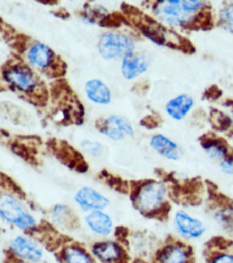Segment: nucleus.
I'll return each mask as SVG.
<instances>
[{"label":"nucleus","instance_id":"obj_35","mask_svg":"<svg viewBox=\"0 0 233 263\" xmlns=\"http://www.w3.org/2000/svg\"><path fill=\"white\" fill-rule=\"evenodd\" d=\"M52 13L54 14L56 17H60V18L61 19L66 20L70 17L69 12L64 8L59 9L58 10L53 12Z\"/></svg>","mask_w":233,"mask_h":263},{"label":"nucleus","instance_id":"obj_12","mask_svg":"<svg viewBox=\"0 0 233 263\" xmlns=\"http://www.w3.org/2000/svg\"><path fill=\"white\" fill-rule=\"evenodd\" d=\"M28 213L23 205L10 195H5L0 200V218L3 221L15 226Z\"/></svg>","mask_w":233,"mask_h":263},{"label":"nucleus","instance_id":"obj_1","mask_svg":"<svg viewBox=\"0 0 233 263\" xmlns=\"http://www.w3.org/2000/svg\"><path fill=\"white\" fill-rule=\"evenodd\" d=\"M3 76L13 89L25 96L33 91L41 82L29 66L16 58L8 60L3 66Z\"/></svg>","mask_w":233,"mask_h":263},{"label":"nucleus","instance_id":"obj_31","mask_svg":"<svg viewBox=\"0 0 233 263\" xmlns=\"http://www.w3.org/2000/svg\"><path fill=\"white\" fill-rule=\"evenodd\" d=\"M82 145L85 151L92 156H99L102 154V146L99 143L85 141Z\"/></svg>","mask_w":233,"mask_h":263},{"label":"nucleus","instance_id":"obj_9","mask_svg":"<svg viewBox=\"0 0 233 263\" xmlns=\"http://www.w3.org/2000/svg\"><path fill=\"white\" fill-rule=\"evenodd\" d=\"M175 225L180 234L187 239H198L206 232V226L202 221L184 211L176 213Z\"/></svg>","mask_w":233,"mask_h":263},{"label":"nucleus","instance_id":"obj_10","mask_svg":"<svg viewBox=\"0 0 233 263\" xmlns=\"http://www.w3.org/2000/svg\"><path fill=\"white\" fill-rule=\"evenodd\" d=\"M76 202L83 211H100L107 208L110 201L93 188L84 186L77 192Z\"/></svg>","mask_w":233,"mask_h":263},{"label":"nucleus","instance_id":"obj_34","mask_svg":"<svg viewBox=\"0 0 233 263\" xmlns=\"http://www.w3.org/2000/svg\"><path fill=\"white\" fill-rule=\"evenodd\" d=\"M225 21L228 23L229 27L233 28V5L226 9L225 14Z\"/></svg>","mask_w":233,"mask_h":263},{"label":"nucleus","instance_id":"obj_19","mask_svg":"<svg viewBox=\"0 0 233 263\" xmlns=\"http://www.w3.org/2000/svg\"><path fill=\"white\" fill-rule=\"evenodd\" d=\"M150 145L154 150L167 159L173 161L179 159L177 145L163 135H157L153 137Z\"/></svg>","mask_w":233,"mask_h":263},{"label":"nucleus","instance_id":"obj_17","mask_svg":"<svg viewBox=\"0 0 233 263\" xmlns=\"http://www.w3.org/2000/svg\"><path fill=\"white\" fill-rule=\"evenodd\" d=\"M56 56L51 48L44 44H37L30 50L28 59L33 65L45 70L51 65Z\"/></svg>","mask_w":233,"mask_h":263},{"label":"nucleus","instance_id":"obj_24","mask_svg":"<svg viewBox=\"0 0 233 263\" xmlns=\"http://www.w3.org/2000/svg\"><path fill=\"white\" fill-rule=\"evenodd\" d=\"M24 97L28 102L31 103L34 106L44 107L47 104L49 100V91L45 84L41 81L33 91Z\"/></svg>","mask_w":233,"mask_h":263},{"label":"nucleus","instance_id":"obj_23","mask_svg":"<svg viewBox=\"0 0 233 263\" xmlns=\"http://www.w3.org/2000/svg\"><path fill=\"white\" fill-rule=\"evenodd\" d=\"M62 259L64 263H93L85 250L76 246L65 248L62 251Z\"/></svg>","mask_w":233,"mask_h":263},{"label":"nucleus","instance_id":"obj_30","mask_svg":"<svg viewBox=\"0 0 233 263\" xmlns=\"http://www.w3.org/2000/svg\"><path fill=\"white\" fill-rule=\"evenodd\" d=\"M161 120L160 117L156 115H148V116L144 117L140 122L141 125L144 126L147 129H154L158 127L161 124Z\"/></svg>","mask_w":233,"mask_h":263},{"label":"nucleus","instance_id":"obj_20","mask_svg":"<svg viewBox=\"0 0 233 263\" xmlns=\"http://www.w3.org/2000/svg\"><path fill=\"white\" fill-rule=\"evenodd\" d=\"M89 99L98 104H106L111 101V93L106 85L99 80H91L85 85Z\"/></svg>","mask_w":233,"mask_h":263},{"label":"nucleus","instance_id":"obj_3","mask_svg":"<svg viewBox=\"0 0 233 263\" xmlns=\"http://www.w3.org/2000/svg\"><path fill=\"white\" fill-rule=\"evenodd\" d=\"M165 189L161 183L152 182L141 186L134 198L137 208L142 212H151L164 202Z\"/></svg>","mask_w":233,"mask_h":263},{"label":"nucleus","instance_id":"obj_18","mask_svg":"<svg viewBox=\"0 0 233 263\" xmlns=\"http://www.w3.org/2000/svg\"><path fill=\"white\" fill-rule=\"evenodd\" d=\"M222 243L218 244L217 241H214L209 244L206 262L233 263V252L229 250L232 244H225V240H222Z\"/></svg>","mask_w":233,"mask_h":263},{"label":"nucleus","instance_id":"obj_28","mask_svg":"<svg viewBox=\"0 0 233 263\" xmlns=\"http://www.w3.org/2000/svg\"><path fill=\"white\" fill-rule=\"evenodd\" d=\"M211 120L215 129L220 131L226 130L230 127L231 124H232V120L229 117L217 110L211 111Z\"/></svg>","mask_w":233,"mask_h":263},{"label":"nucleus","instance_id":"obj_27","mask_svg":"<svg viewBox=\"0 0 233 263\" xmlns=\"http://www.w3.org/2000/svg\"><path fill=\"white\" fill-rule=\"evenodd\" d=\"M30 39L31 38L28 35L17 32L7 43L12 49L17 51V53L23 54L27 49Z\"/></svg>","mask_w":233,"mask_h":263},{"label":"nucleus","instance_id":"obj_7","mask_svg":"<svg viewBox=\"0 0 233 263\" xmlns=\"http://www.w3.org/2000/svg\"><path fill=\"white\" fill-rule=\"evenodd\" d=\"M97 127L101 133L113 140H122L126 136L134 135L130 123L125 119L117 116H111L98 121Z\"/></svg>","mask_w":233,"mask_h":263},{"label":"nucleus","instance_id":"obj_26","mask_svg":"<svg viewBox=\"0 0 233 263\" xmlns=\"http://www.w3.org/2000/svg\"><path fill=\"white\" fill-rule=\"evenodd\" d=\"M122 24L130 25L125 16L119 12L108 14L99 23V26L103 28H119Z\"/></svg>","mask_w":233,"mask_h":263},{"label":"nucleus","instance_id":"obj_11","mask_svg":"<svg viewBox=\"0 0 233 263\" xmlns=\"http://www.w3.org/2000/svg\"><path fill=\"white\" fill-rule=\"evenodd\" d=\"M201 145L211 159L224 161L233 159V151L225 140L215 136H203Z\"/></svg>","mask_w":233,"mask_h":263},{"label":"nucleus","instance_id":"obj_36","mask_svg":"<svg viewBox=\"0 0 233 263\" xmlns=\"http://www.w3.org/2000/svg\"><path fill=\"white\" fill-rule=\"evenodd\" d=\"M17 263H37V262H27V261H23V260H21V261H19V262H17Z\"/></svg>","mask_w":233,"mask_h":263},{"label":"nucleus","instance_id":"obj_6","mask_svg":"<svg viewBox=\"0 0 233 263\" xmlns=\"http://www.w3.org/2000/svg\"><path fill=\"white\" fill-rule=\"evenodd\" d=\"M10 251L23 261L38 262L42 259L43 251L33 240L19 236L12 239L10 245Z\"/></svg>","mask_w":233,"mask_h":263},{"label":"nucleus","instance_id":"obj_37","mask_svg":"<svg viewBox=\"0 0 233 263\" xmlns=\"http://www.w3.org/2000/svg\"><path fill=\"white\" fill-rule=\"evenodd\" d=\"M2 89H3V88H2V87H1V86H0V91H1V90H2Z\"/></svg>","mask_w":233,"mask_h":263},{"label":"nucleus","instance_id":"obj_2","mask_svg":"<svg viewBox=\"0 0 233 263\" xmlns=\"http://www.w3.org/2000/svg\"><path fill=\"white\" fill-rule=\"evenodd\" d=\"M134 49V44L127 37L117 33L103 34L99 43L100 54L105 59L124 58Z\"/></svg>","mask_w":233,"mask_h":263},{"label":"nucleus","instance_id":"obj_29","mask_svg":"<svg viewBox=\"0 0 233 263\" xmlns=\"http://www.w3.org/2000/svg\"><path fill=\"white\" fill-rule=\"evenodd\" d=\"M106 10L104 8L98 7V8H88L85 9L83 15H84L85 19L88 20V22L95 23L97 20H99L100 22L106 15Z\"/></svg>","mask_w":233,"mask_h":263},{"label":"nucleus","instance_id":"obj_33","mask_svg":"<svg viewBox=\"0 0 233 263\" xmlns=\"http://www.w3.org/2000/svg\"><path fill=\"white\" fill-rule=\"evenodd\" d=\"M222 172L229 175H233V159L224 160L220 163Z\"/></svg>","mask_w":233,"mask_h":263},{"label":"nucleus","instance_id":"obj_4","mask_svg":"<svg viewBox=\"0 0 233 263\" xmlns=\"http://www.w3.org/2000/svg\"><path fill=\"white\" fill-rule=\"evenodd\" d=\"M211 194L210 208L213 219L222 229L233 231V200L222 193Z\"/></svg>","mask_w":233,"mask_h":263},{"label":"nucleus","instance_id":"obj_15","mask_svg":"<svg viewBox=\"0 0 233 263\" xmlns=\"http://www.w3.org/2000/svg\"><path fill=\"white\" fill-rule=\"evenodd\" d=\"M148 67V61L145 56L140 54H131L123 60L122 74L126 79H133L145 72Z\"/></svg>","mask_w":233,"mask_h":263},{"label":"nucleus","instance_id":"obj_14","mask_svg":"<svg viewBox=\"0 0 233 263\" xmlns=\"http://www.w3.org/2000/svg\"><path fill=\"white\" fill-rule=\"evenodd\" d=\"M92 253L104 263H119L123 257V250L113 241L97 243L92 248Z\"/></svg>","mask_w":233,"mask_h":263},{"label":"nucleus","instance_id":"obj_22","mask_svg":"<svg viewBox=\"0 0 233 263\" xmlns=\"http://www.w3.org/2000/svg\"><path fill=\"white\" fill-rule=\"evenodd\" d=\"M212 16L210 10L206 8L202 9L191 21L182 24L183 27L191 31L202 29L203 31H209L213 28Z\"/></svg>","mask_w":233,"mask_h":263},{"label":"nucleus","instance_id":"obj_16","mask_svg":"<svg viewBox=\"0 0 233 263\" xmlns=\"http://www.w3.org/2000/svg\"><path fill=\"white\" fill-rule=\"evenodd\" d=\"M87 224L92 232L99 235L107 236L111 234L113 221L111 217L101 211H94L85 218Z\"/></svg>","mask_w":233,"mask_h":263},{"label":"nucleus","instance_id":"obj_25","mask_svg":"<svg viewBox=\"0 0 233 263\" xmlns=\"http://www.w3.org/2000/svg\"><path fill=\"white\" fill-rule=\"evenodd\" d=\"M67 69V63L62 60L61 57L56 55L54 61L48 68L44 70V72L51 78H61L65 76Z\"/></svg>","mask_w":233,"mask_h":263},{"label":"nucleus","instance_id":"obj_32","mask_svg":"<svg viewBox=\"0 0 233 263\" xmlns=\"http://www.w3.org/2000/svg\"><path fill=\"white\" fill-rule=\"evenodd\" d=\"M222 93V90L219 89L217 85H214L211 86L209 89L206 90L204 94V97L207 100H216L218 98L221 97Z\"/></svg>","mask_w":233,"mask_h":263},{"label":"nucleus","instance_id":"obj_8","mask_svg":"<svg viewBox=\"0 0 233 263\" xmlns=\"http://www.w3.org/2000/svg\"><path fill=\"white\" fill-rule=\"evenodd\" d=\"M156 259L157 263H193V252L183 243H172L158 252Z\"/></svg>","mask_w":233,"mask_h":263},{"label":"nucleus","instance_id":"obj_21","mask_svg":"<svg viewBox=\"0 0 233 263\" xmlns=\"http://www.w3.org/2000/svg\"><path fill=\"white\" fill-rule=\"evenodd\" d=\"M193 104V99L191 97L187 95H180L169 101L166 110L172 118L180 120L186 116Z\"/></svg>","mask_w":233,"mask_h":263},{"label":"nucleus","instance_id":"obj_5","mask_svg":"<svg viewBox=\"0 0 233 263\" xmlns=\"http://www.w3.org/2000/svg\"><path fill=\"white\" fill-rule=\"evenodd\" d=\"M188 1H160L156 4V13L169 23H184L189 10Z\"/></svg>","mask_w":233,"mask_h":263},{"label":"nucleus","instance_id":"obj_13","mask_svg":"<svg viewBox=\"0 0 233 263\" xmlns=\"http://www.w3.org/2000/svg\"><path fill=\"white\" fill-rule=\"evenodd\" d=\"M54 142V145H53L52 148L56 153V157L62 163L68 166L69 168H74L77 167L78 170L80 168H87V164L83 159V156L81 155V153L76 151L74 147L69 145L67 142L62 141L60 143Z\"/></svg>","mask_w":233,"mask_h":263}]
</instances>
